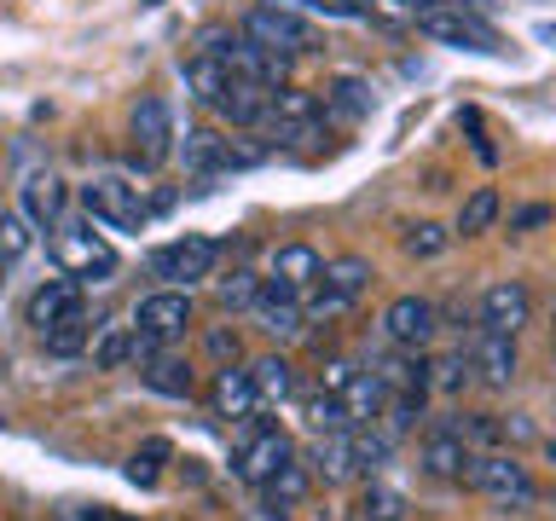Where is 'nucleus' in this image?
Instances as JSON below:
<instances>
[{"mask_svg":"<svg viewBox=\"0 0 556 521\" xmlns=\"http://www.w3.org/2000/svg\"><path fill=\"white\" fill-rule=\"evenodd\" d=\"M255 325L267 330L273 342H295L307 330V313H302V295H290V290H278L261 278V295H255Z\"/></svg>","mask_w":556,"mask_h":521,"instance_id":"nucleus-14","label":"nucleus"},{"mask_svg":"<svg viewBox=\"0 0 556 521\" xmlns=\"http://www.w3.org/2000/svg\"><path fill=\"white\" fill-rule=\"evenodd\" d=\"M545 458H551V469H556V434H545Z\"/></svg>","mask_w":556,"mask_h":521,"instance_id":"nucleus-42","label":"nucleus"},{"mask_svg":"<svg viewBox=\"0 0 556 521\" xmlns=\"http://www.w3.org/2000/svg\"><path fill=\"white\" fill-rule=\"evenodd\" d=\"M464 481L476 486L481 498H493L498 510H528V504L539 498V486L528 475V463L516 458V452H469V469H464Z\"/></svg>","mask_w":556,"mask_h":521,"instance_id":"nucleus-3","label":"nucleus"},{"mask_svg":"<svg viewBox=\"0 0 556 521\" xmlns=\"http://www.w3.org/2000/svg\"><path fill=\"white\" fill-rule=\"evenodd\" d=\"M215 260H220V243L191 232V238H174L163 250H151V278H163L168 290H191L198 278L215 272Z\"/></svg>","mask_w":556,"mask_h":521,"instance_id":"nucleus-11","label":"nucleus"},{"mask_svg":"<svg viewBox=\"0 0 556 521\" xmlns=\"http://www.w3.org/2000/svg\"><path fill=\"white\" fill-rule=\"evenodd\" d=\"M325 116H342V122H359V116H371V87H365L359 76H337L325 87Z\"/></svg>","mask_w":556,"mask_h":521,"instance_id":"nucleus-26","label":"nucleus"},{"mask_svg":"<svg viewBox=\"0 0 556 521\" xmlns=\"http://www.w3.org/2000/svg\"><path fill=\"white\" fill-rule=\"evenodd\" d=\"M469 382H476V359H469V347H458V354H446V359L429 365V389H441V394H464Z\"/></svg>","mask_w":556,"mask_h":521,"instance_id":"nucleus-29","label":"nucleus"},{"mask_svg":"<svg viewBox=\"0 0 556 521\" xmlns=\"http://www.w3.org/2000/svg\"><path fill=\"white\" fill-rule=\"evenodd\" d=\"M174 116H168V104L146 93L134 104V116H128V151H134V168L139 174H151V168H163L168 156H174Z\"/></svg>","mask_w":556,"mask_h":521,"instance_id":"nucleus-10","label":"nucleus"},{"mask_svg":"<svg viewBox=\"0 0 556 521\" xmlns=\"http://www.w3.org/2000/svg\"><path fill=\"white\" fill-rule=\"evenodd\" d=\"M87 336H93V325H87V313H76V319H64V325H52L47 330V354H81Z\"/></svg>","mask_w":556,"mask_h":521,"instance_id":"nucleus-33","label":"nucleus"},{"mask_svg":"<svg viewBox=\"0 0 556 521\" xmlns=\"http://www.w3.org/2000/svg\"><path fill=\"white\" fill-rule=\"evenodd\" d=\"M180 76L191 87V99L203 104V111H215L220 122H232V128H255L261 116H267V87L243 81L238 69H226L220 59H208V52H198L191 64H180Z\"/></svg>","mask_w":556,"mask_h":521,"instance_id":"nucleus-1","label":"nucleus"},{"mask_svg":"<svg viewBox=\"0 0 556 521\" xmlns=\"http://www.w3.org/2000/svg\"><path fill=\"white\" fill-rule=\"evenodd\" d=\"M243 35H250L255 47H267V52H278V59H302V52H313L319 47V35H313V24H307V12H285V7H255L243 12V24H238Z\"/></svg>","mask_w":556,"mask_h":521,"instance_id":"nucleus-8","label":"nucleus"},{"mask_svg":"<svg viewBox=\"0 0 556 521\" xmlns=\"http://www.w3.org/2000/svg\"><path fill=\"white\" fill-rule=\"evenodd\" d=\"M186 330H191V295L186 290H151L146 302L134 307V359L180 342Z\"/></svg>","mask_w":556,"mask_h":521,"instance_id":"nucleus-6","label":"nucleus"},{"mask_svg":"<svg viewBox=\"0 0 556 521\" xmlns=\"http://www.w3.org/2000/svg\"><path fill=\"white\" fill-rule=\"evenodd\" d=\"M76 313H81V284H76V278H47V284H41V290L29 295L24 319H29V325L41 330V336H47L52 325L76 319Z\"/></svg>","mask_w":556,"mask_h":521,"instance_id":"nucleus-18","label":"nucleus"},{"mask_svg":"<svg viewBox=\"0 0 556 521\" xmlns=\"http://www.w3.org/2000/svg\"><path fill=\"white\" fill-rule=\"evenodd\" d=\"M434 330H441V307H434L429 295H400V302H389V313H382V336L394 347H406V354H424L434 342Z\"/></svg>","mask_w":556,"mask_h":521,"instance_id":"nucleus-13","label":"nucleus"},{"mask_svg":"<svg viewBox=\"0 0 556 521\" xmlns=\"http://www.w3.org/2000/svg\"><path fill=\"white\" fill-rule=\"evenodd\" d=\"M255 295H261V278L255 272H232V278H220V284H215V302L220 307H255Z\"/></svg>","mask_w":556,"mask_h":521,"instance_id":"nucleus-35","label":"nucleus"},{"mask_svg":"<svg viewBox=\"0 0 556 521\" xmlns=\"http://www.w3.org/2000/svg\"><path fill=\"white\" fill-rule=\"evenodd\" d=\"M412 24L424 29L429 41L458 47V52H481V59H498V52H504V35L486 24L476 7H434V12H417Z\"/></svg>","mask_w":556,"mask_h":521,"instance_id":"nucleus-7","label":"nucleus"},{"mask_svg":"<svg viewBox=\"0 0 556 521\" xmlns=\"http://www.w3.org/2000/svg\"><path fill=\"white\" fill-rule=\"evenodd\" d=\"M545 220H551V208H539V203H533V208H521V215H516L510 226L521 232V226H545Z\"/></svg>","mask_w":556,"mask_h":521,"instance_id":"nucleus-41","label":"nucleus"},{"mask_svg":"<svg viewBox=\"0 0 556 521\" xmlns=\"http://www.w3.org/2000/svg\"><path fill=\"white\" fill-rule=\"evenodd\" d=\"M493 220H498V191H493V186H481V191H469V198H464L458 226H452V238H481Z\"/></svg>","mask_w":556,"mask_h":521,"instance_id":"nucleus-27","label":"nucleus"},{"mask_svg":"<svg viewBox=\"0 0 556 521\" xmlns=\"http://www.w3.org/2000/svg\"><path fill=\"white\" fill-rule=\"evenodd\" d=\"M267 134H273V145H295V139H313L319 134V122H325V104L307 93V87H273V99H267Z\"/></svg>","mask_w":556,"mask_h":521,"instance_id":"nucleus-12","label":"nucleus"},{"mask_svg":"<svg viewBox=\"0 0 556 521\" xmlns=\"http://www.w3.org/2000/svg\"><path fill=\"white\" fill-rule=\"evenodd\" d=\"M168 458H174L168 441H146V446L128 458V481H134V486H156V481H163V463H168Z\"/></svg>","mask_w":556,"mask_h":521,"instance_id":"nucleus-30","label":"nucleus"},{"mask_svg":"<svg viewBox=\"0 0 556 521\" xmlns=\"http://www.w3.org/2000/svg\"><path fill=\"white\" fill-rule=\"evenodd\" d=\"M29 255V215H0V267Z\"/></svg>","mask_w":556,"mask_h":521,"instance_id":"nucleus-34","label":"nucleus"},{"mask_svg":"<svg viewBox=\"0 0 556 521\" xmlns=\"http://www.w3.org/2000/svg\"><path fill=\"white\" fill-rule=\"evenodd\" d=\"M285 463H295V446H290V434L278 429V423H267V417H255L250 423V434L238 441V452H232V475L243 481V486H267Z\"/></svg>","mask_w":556,"mask_h":521,"instance_id":"nucleus-9","label":"nucleus"},{"mask_svg":"<svg viewBox=\"0 0 556 521\" xmlns=\"http://www.w3.org/2000/svg\"><path fill=\"white\" fill-rule=\"evenodd\" d=\"M81 208L99 226H116V232H146V220H151L146 186L122 180V174H93V180L81 186Z\"/></svg>","mask_w":556,"mask_h":521,"instance_id":"nucleus-4","label":"nucleus"},{"mask_svg":"<svg viewBox=\"0 0 556 521\" xmlns=\"http://www.w3.org/2000/svg\"><path fill=\"white\" fill-rule=\"evenodd\" d=\"M365 516L371 521H400L406 516V498L389 493V486H371V493H365Z\"/></svg>","mask_w":556,"mask_h":521,"instance_id":"nucleus-37","label":"nucleus"},{"mask_svg":"<svg viewBox=\"0 0 556 521\" xmlns=\"http://www.w3.org/2000/svg\"><path fill=\"white\" fill-rule=\"evenodd\" d=\"M348 382H354V365H348V359H330L325 371H319V389L325 394H348Z\"/></svg>","mask_w":556,"mask_h":521,"instance_id":"nucleus-39","label":"nucleus"},{"mask_svg":"<svg viewBox=\"0 0 556 521\" xmlns=\"http://www.w3.org/2000/svg\"><path fill=\"white\" fill-rule=\"evenodd\" d=\"M307 423H313V434H325V429H354V417H348V406H342V394H313L307 399Z\"/></svg>","mask_w":556,"mask_h":521,"instance_id":"nucleus-31","label":"nucleus"},{"mask_svg":"<svg viewBox=\"0 0 556 521\" xmlns=\"http://www.w3.org/2000/svg\"><path fill=\"white\" fill-rule=\"evenodd\" d=\"M469 359H476V382H486V389H510L516 382V336H504V330H476Z\"/></svg>","mask_w":556,"mask_h":521,"instance_id":"nucleus-16","label":"nucleus"},{"mask_svg":"<svg viewBox=\"0 0 556 521\" xmlns=\"http://www.w3.org/2000/svg\"><path fill=\"white\" fill-rule=\"evenodd\" d=\"M250 382H255L261 406H278V399H290V394H295V365H290L285 354H267V359H255V365H250Z\"/></svg>","mask_w":556,"mask_h":521,"instance_id":"nucleus-25","label":"nucleus"},{"mask_svg":"<svg viewBox=\"0 0 556 521\" xmlns=\"http://www.w3.org/2000/svg\"><path fill=\"white\" fill-rule=\"evenodd\" d=\"M365 284H371V260L365 255H337V260H325V272H319V284H313L302 295V313H307V325H319V319H337V313H348L365 295Z\"/></svg>","mask_w":556,"mask_h":521,"instance_id":"nucleus-5","label":"nucleus"},{"mask_svg":"<svg viewBox=\"0 0 556 521\" xmlns=\"http://www.w3.org/2000/svg\"><path fill=\"white\" fill-rule=\"evenodd\" d=\"M307 12H325V17H371V0H307Z\"/></svg>","mask_w":556,"mask_h":521,"instance_id":"nucleus-38","label":"nucleus"},{"mask_svg":"<svg viewBox=\"0 0 556 521\" xmlns=\"http://www.w3.org/2000/svg\"><path fill=\"white\" fill-rule=\"evenodd\" d=\"M139 382H146L151 394H168V399H186L198 382H191V359L168 354V347H156V354L139 359Z\"/></svg>","mask_w":556,"mask_h":521,"instance_id":"nucleus-20","label":"nucleus"},{"mask_svg":"<svg viewBox=\"0 0 556 521\" xmlns=\"http://www.w3.org/2000/svg\"><path fill=\"white\" fill-rule=\"evenodd\" d=\"M446 238H452L446 226H429V220H424V226H406V238H400V243H406V255L429 260V255H441V250H446Z\"/></svg>","mask_w":556,"mask_h":521,"instance_id":"nucleus-36","label":"nucleus"},{"mask_svg":"<svg viewBox=\"0 0 556 521\" xmlns=\"http://www.w3.org/2000/svg\"><path fill=\"white\" fill-rule=\"evenodd\" d=\"M208 354H215V359H220V371H226V365L238 359V336H232L226 325H220V330H208Z\"/></svg>","mask_w":556,"mask_h":521,"instance_id":"nucleus-40","label":"nucleus"},{"mask_svg":"<svg viewBox=\"0 0 556 521\" xmlns=\"http://www.w3.org/2000/svg\"><path fill=\"white\" fill-rule=\"evenodd\" d=\"M313 469H319V481H348L359 469V446H354V429H325L313 434Z\"/></svg>","mask_w":556,"mask_h":521,"instance_id":"nucleus-19","label":"nucleus"},{"mask_svg":"<svg viewBox=\"0 0 556 521\" xmlns=\"http://www.w3.org/2000/svg\"><path fill=\"white\" fill-rule=\"evenodd\" d=\"M128 359H134V325L111 319L99 330V342H93V365L99 371H116V365H128Z\"/></svg>","mask_w":556,"mask_h":521,"instance_id":"nucleus-28","label":"nucleus"},{"mask_svg":"<svg viewBox=\"0 0 556 521\" xmlns=\"http://www.w3.org/2000/svg\"><path fill=\"white\" fill-rule=\"evenodd\" d=\"M261 493H267V504H278V510H290V504L307 493V469L302 463H285L267 486H261Z\"/></svg>","mask_w":556,"mask_h":521,"instance_id":"nucleus-32","label":"nucleus"},{"mask_svg":"<svg viewBox=\"0 0 556 521\" xmlns=\"http://www.w3.org/2000/svg\"><path fill=\"white\" fill-rule=\"evenodd\" d=\"M319 272H325V260L313 243H285V250H273V260H267V284L290 290V295H307L319 284Z\"/></svg>","mask_w":556,"mask_h":521,"instance_id":"nucleus-17","label":"nucleus"},{"mask_svg":"<svg viewBox=\"0 0 556 521\" xmlns=\"http://www.w3.org/2000/svg\"><path fill=\"white\" fill-rule=\"evenodd\" d=\"M0 272H7V267H0ZM0 284H7V278H0Z\"/></svg>","mask_w":556,"mask_h":521,"instance_id":"nucleus-44","label":"nucleus"},{"mask_svg":"<svg viewBox=\"0 0 556 521\" xmlns=\"http://www.w3.org/2000/svg\"><path fill=\"white\" fill-rule=\"evenodd\" d=\"M424 469H429V475H441V481H464L469 446H464L446 423H434V429H429V441H424Z\"/></svg>","mask_w":556,"mask_h":521,"instance_id":"nucleus-24","label":"nucleus"},{"mask_svg":"<svg viewBox=\"0 0 556 521\" xmlns=\"http://www.w3.org/2000/svg\"><path fill=\"white\" fill-rule=\"evenodd\" d=\"M139 7H163V0H139Z\"/></svg>","mask_w":556,"mask_h":521,"instance_id":"nucleus-43","label":"nucleus"},{"mask_svg":"<svg viewBox=\"0 0 556 521\" xmlns=\"http://www.w3.org/2000/svg\"><path fill=\"white\" fill-rule=\"evenodd\" d=\"M180 163H186V174H198V180H215V174H232L226 168V139L215 134V128H191L180 145Z\"/></svg>","mask_w":556,"mask_h":521,"instance_id":"nucleus-23","label":"nucleus"},{"mask_svg":"<svg viewBox=\"0 0 556 521\" xmlns=\"http://www.w3.org/2000/svg\"><path fill=\"white\" fill-rule=\"evenodd\" d=\"M47 250H52V260H59V272L76 278V284H99V278L116 272V250H111L104 232H93V215H64L59 226H52Z\"/></svg>","mask_w":556,"mask_h":521,"instance_id":"nucleus-2","label":"nucleus"},{"mask_svg":"<svg viewBox=\"0 0 556 521\" xmlns=\"http://www.w3.org/2000/svg\"><path fill=\"white\" fill-rule=\"evenodd\" d=\"M528 313H533V295H528V284L504 278V284H493V290L481 295L476 319H481V330H504V336H516V330L528 325Z\"/></svg>","mask_w":556,"mask_h":521,"instance_id":"nucleus-15","label":"nucleus"},{"mask_svg":"<svg viewBox=\"0 0 556 521\" xmlns=\"http://www.w3.org/2000/svg\"><path fill=\"white\" fill-rule=\"evenodd\" d=\"M208 406H215V417H255L261 411V394H255V382H250V365H243V371H232V365H226V371H215V389H208Z\"/></svg>","mask_w":556,"mask_h":521,"instance_id":"nucleus-21","label":"nucleus"},{"mask_svg":"<svg viewBox=\"0 0 556 521\" xmlns=\"http://www.w3.org/2000/svg\"><path fill=\"white\" fill-rule=\"evenodd\" d=\"M64 203H70V186L59 180V174H29V186H24V215L29 226H59L64 220Z\"/></svg>","mask_w":556,"mask_h":521,"instance_id":"nucleus-22","label":"nucleus"}]
</instances>
